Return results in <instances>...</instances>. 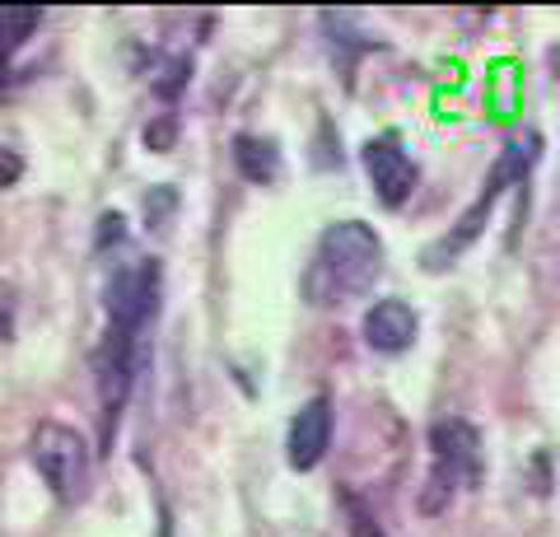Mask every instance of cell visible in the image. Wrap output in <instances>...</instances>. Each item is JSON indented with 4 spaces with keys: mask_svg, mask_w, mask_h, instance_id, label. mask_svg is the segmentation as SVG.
Here are the masks:
<instances>
[{
    "mask_svg": "<svg viewBox=\"0 0 560 537\" xmlns=\"http://www.w3.org/2000/svg\"><path fill=\"white\" fill-rule=\"evenodd\" d=\"M355 537H383V533H378V528H374L364 514H355Z\"/></svg>",
    "mask_w": 560,
    "mask_h": 537,
    "instance_id": "cell-11",
    "label": "cell"
},
{
    "mask_svg": "<svg viewBox=\"0 0 560 537\" xmlns=\"http://www.w3.org/2000/svg\"><path fill=\"white\" fill-rule=\"evenodd\" d=\"M360 332H364V346L378 355H401V351H411V341L420 332V318H416V308L411 304H401V300H378L364 308V323H360Z\"/></svg>",
    "mask_w": 560,
    "mask_h": 537,
    "instance_id": "cell-8",
    "label": "cell"
},
{
    "mask_svg": "<svg viewBox=\"0 0 560 537\" xmlns=\"http://www.w3.org/2000/svg\"><path fill=\"white\" fill-rule=\"evenodd\" d=\"M533 160H537V136H533V141L528 145H523V141H514V145H504V154H500V164L495 168H490V178H486V187H481V197L477 201H471L467 206V211L458 215V230H453V234H444L440 238V244H434L430 253H425V267L430 271H440V267H448L453 262V257H458L467 244H471V238H477L481 234V220L490 215V211H495V201H500V192H504V183H514V178H523V173H528L533 168Z\"/></svg>",
    "mask_w": 560,
    "mask_h": 537,
    "instance_id": "cell-3",
    "label": "cell"
},
{
    "mask_svg": "<svg viewBox=\"0 0 560 537\" xmlns=\"http://www.w3.org/2000/svg\"><path fill=\"white\" fill-rule=\"evenodd\" d=\"M28 463L38 467V477L47 481V491L75 505V500L90 495V481H94V458H90V444L84 435H75L70 425L47 421L33 430L28 440Z\"/></svg>",
    "mask_w": 560,
    "mask_h": 537,
    "instance_id": "cell-2",
    "label": "cell"
},
{
    "mask_svg": "<svg viewBox=\"0 0 560 537\" xmlns=\"http://www.w3.org/2000/svg\"><path fill=\"white\" fill-rule=\"evenodd\" d=\"M234 164L248 183H276L280 178V150H276V141H261V136H238Z\"/></svg>",
    "mask_w": 560,
    "mask_h": 537,
    "instance_id": "cell-9",
    "label": "cell"
},
{
    "mask_svg": "<svg viewBox=\"0 0 560 537\" xmlns=\"http://www.w3.org/2000/svg\"><path fill=\"white\" fill-rule=\"evenodd\" d=\"M430 448H434V472H430V487L440 491V495H453V487L458 481H471L477 477V430H471L467 421H440L430 430ZM434 510H440V500H434Z\"/></svg>",
    "mask_w": 560,
    "mask_h": 537,
    "instance_id": "cell-5",
    "label": "cell"
},
{
    "mask_svg": "<svg viewBox=\"0 0 560 537\" xmlns=\"http://www.w3.org/2000/svg\"><path fill=\"white\" fill-rule=\"evenodd\" d=\"M38 20H43L38 10H5V20H0V24H5V47H10V51H20L28 33L38 28Z\"/></svg>",
    "mask_w": 560,
    "mask_h": 537,
    "instance_id": "cell-10",
    "label": "cell"
},
{
    "mask_svg": "<svg viewBox=\"0 0 560 537\" xmlns=\"http://www.w3.org/2000/svg\"><path fill=\"white\" fill-rule=\"evenodd\" d=\"M154 308H160V262H154V257L121 267L108 281V327L113 332L140 337L145 323L154 318Z\"/></svg>",
    "mask_w": 560,
    "mask_h": 537,
    "instance_id": "cell-4",
    "label": "cell"
},
{
    "mask_svg": "<svg viewBox=\"0 0 560 537\" xmlns=\"http://www.w3.org/2000/svg\"><path fill=\"white\" fill-rule=\"evenodd\" d=\"M383 267V244L364 220H337L327 224L313 262L304 271V294L308 304H346L374 285Z\"/></svg>",
    "mask_w": 560,
    "mask_h": 537,
    "instance_id": "cell-1",
    "label": "cell"
},
{
    "mask_svg": "<svg viewBox=\"0 0 560 537\" xmlns=\"http://www.w3.org/2000/svg\"><path fill=\"white\" fill-rule=\"evenodd\" d=\"M327 444H331V402L318 393L294 411L290 421V440H285V458L294 472H313L323 458H327Z\"/></svg>",
    "mask_w": 560,
    "mask_h": 537,
    "instance_id": "cell-7",
    "label": "cell"
},
{
    "mask_svg": "<svg viewBox=\"0 0 560 537\" xmlns=\"http://www.w3.org/2000/svg\"><path fill=\"white\" fill-rule=\"evenodd\" d=\"M360 160H364V173H370L383 206H401L416 192V164H411V154L401 150L397 136H374V141H364Z\"/></svg>",
    "mask_w": 560,
    "mask_h": 537,
    "instance_id": "cell-6",
    "label": "cell"
}]
</instances>
